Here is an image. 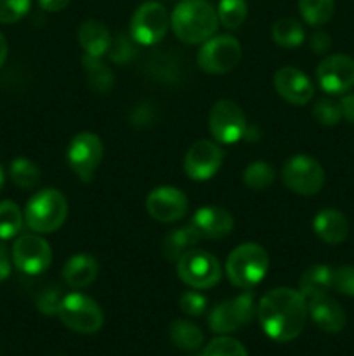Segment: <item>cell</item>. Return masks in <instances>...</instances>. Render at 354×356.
<instances>
[{
    "label": "cell",
    "mask_w": 354,
    "mask_h": 356,
    "mask_svg": "<svg viewBox=\"0 0 354 356\" xmlns=\"http://www.w3.org/2000/svg\"><path fill=\"white\" fill-rule=\"evenodd\" d=\"M58 316L69 330L78 334H96L104 323V313L99 305L80 292L62 296Z\"/></svg>",
    "instance_id": "5b68a950"
},
{
    "label": "cell",
    "mask_w": 354,
    "mask_h": 356,
    "mask_svg": "<svg viewBox=\"0 0 354 356\" xmlns=\"http://www.w3.org/2000/svg\"><path fill=\"white\" fill-rule=\"evenodd\" d=\"M10 259H12V257L9 256V250H7L3 245H0V282H3L9 278Z\"/></svg>",
    "instance_id": "7bdbcfd3"
},
{
    "label": "cell",
    "mask_w": 354,
    "mask_h": 356,
    "mask_svg": "<svg viewBox=\"0 0 354 356\" xmlns=\"http://www.w3.org/2000/svg\"><path fill=\"white\" fill-rule=\"evenodd\" d=\"M68 218V200L56 188L37 191L24 209V222L38 235L52 233L61 228Z\"/></svg>",
    "instance_id": "3957f363"
},
{
    "label": "cell",
    "mask_w": 354,
    "mask_h": 356,
    "mask_svg": "<svg viewBox=\"0 0 354 356\" xmlns=\"http://www.w3.org/2000/svg\"><path fill=\"white\" fill-rule=\"evenodd\" d=\"M97 261L89 254H76V256L69 257L66 261L65 268H62V278L66 284L73 289H83L89 287L94 280L97 278Z\"/></svg>",
    "instance_id": "7402d4cb"
},
{
    "label": "cell",
    "mask_w": 354,
    "mask_h": 356,
    "mask_svg": "<svg viewBox=\"0 0 354 356\" xmlns=\"http://www.w3.org/2000/svg\"><path fill=\"white\" fill-rule=\"evenodd\" d=\"M71 0H38V6L47 13H59V10L66 9Z\"/></svg>",
    "instance_id": "ee69618b"
},
{
    "label": "cell",
    "mask_w": 354,
    "mask_h": 356,
    "mask_svg": "<svg viewBox=\"0 0 354 356\" xmlns=\"http://www.w3.org/2000/svg\"><path fill=\"white\" fill-rule=\"evenodd\" d=\"M222 149L215 143L200 139L193 143L184 156V170L193 181H208L222 165Z\"/></svg>",
    "instance_id": "2e32d148"
},
{
    "label": "cell",
    "mask_w": 354,
    "mask_h": 356,
    "mask_svg": "<svg viewBox=\"0 0 354 356\" xmlns=\"http://www.w3.org/2000/svg\"><path fill=\"white\" fill-rule=\"evenodd\" d=\"M170 26L167 9L160 2H144L135 9L130 19V35L137 44L155 45L165 37Z\"/></svg>",
    "instance_id": "4fadbf2b"
},
{
    "label": "cell",
    "mask_w": 354,
    "mask_h": 356,
    "mask_svg": "<svg viewBox=\"0 0 354 356\" xmlns=\"http://www.w3.org/2000/svg\"><path fill=\"white\" fill-rule=\"evenodd\" d=\"M307 301L298 291L278 287L266 292L257 306V316L264 334L276 343L297 339L307 320Z\"/></svg>",
    "instance_id": "6da1fadb"
},
{
    "label": "cell",
    "mask_w": 354,
    "mask_h": 356,
    "mask_svg": "<svg viewBox=\"0 0 354 356\" xmlns=\"http://www.w3.org/2000/svg\"><path fill=\"white\" fill-rule=\"evenodd\" d=\"M330 289H333V270L325 264L311 266L298 280V292L304 296L305 301L328 294Z\"/></svg>",
    "instance_id": "603a6c76"
},
{
    "label": "cell",
    "mask_w": 354,
    "mask_h": 356,
    "mask_svg": "<svg viewBox=\"0 0 354 356\" xmlns=\"http://www.w3.org/2000/svg\"><path fill=\"white\" fill-rule=\"evenodd\" d=\"M312 117L326 127H333L342 118V111H340V104L335 103L333 99H319L312 108Z\"/></svg>",
    "instance_id": "e575fe53"
},
{
    "label": "cell",
    "mask_w": 354,
    "mask_h": 356,
    "mask_svg": "<svg viewBox=\"0 0 354 356\" xmlns=\"http://www.w3.org/2000/svg\"><path fill=\"white\" fill-rule=\"evenodd\" d=\"M62 294L58 287H47L42 291L37 298V308L42 315L52 316L58 315L59 306H61Z\"/></svg>",
    "instance_id": "8d00e7d4"
},
{
    "label": "cell",
    "mask_w": 354,
    "mask_h": 356,
    "mask_svg": "<svg viewBox=\"0 0 354 356\" xmlns=\"http://www.w3.org/2000/svg\"><path fill=\"white\" fill-rule=\"evenodd\" d=\"M281 177L288 190L302 197L319 193L325 184V170L318 160L307 155H295L288 159L283 165Z\"/></svg>",
    "instance_id": "30bf717a"
},
{
    "label": "cell",
    "mask_w": 354,
    "mask_h": 356,
    "mask_svg": "<svg viewBox=\"0 0 354 356\" xmlns=\"http://www.w3.org/2000/svg\"><path fill=\"white\" fill-rule=\"evenodd\" d=\"M307 312L312 322L328 334H337L346 327V312L328 294L318 296L307 301Z\"/></svg>",
    "instance_id": "d6986e66"
},
{
    "label": "cell",
    "mask_w": 354,
    "mask_h": 356,
    "mask_svg": "<svg viewBox=\"0 0 354 356\" xmlns=\"http://www.w3.org/2000/svg\"><path fill=\"white\" fill-rule=\"evenodd\" d=\"M201 356H248V353L235 337L219 336L207 344Z\"/></svg>",
    "instance_id": "836d02e7"
},
{
    "label": "cell",
    "mask_w": 354,
    "mask_h": 356,
    "mask_svg": "<svg viewBox=\"0 0 354 356\" xmlns=\"http://www.w3.org/2000/svg\"><path fill=\"white\" fill-rule=\"evenodd\" d=\"M340 111H342V117L346 118L349 124H354V92L347 94L340 99Z\"/></svg>",
    "instance_id": "b9f144b4"
},
{
    "label": "cell",
    "mask_w": 354,
    "mask_h": 356,
    "mask_svg": "<svg viewBox=\"0 0 354 356\" xmlns=\"http://www.w3.org/2000/svg\"><path fill=\"white\" fill-rule=\"evenodd\" d=\"M333 289L339 294L354 298V266H340L333 270Z\"/></svg>",
    "instance_id": "f35d334b"
},
{
    "label": "cell",
    "mask_w": 354,
    "mask_h": 356,
    "mask_svg": "<svg viewBox=\"0 0 354 356\" xmlns=\"http://www.w3.org/2000/svg\"><path fill=\"white\" fill-rule=\"evenodd\" d=\"M274 89L287 103L302 106L307 104L314 96V86L301 70L294 66H283L274 73Z\"/></svg>",
    "instance_id": "e0dca14e"
},
{
    "label": "cell",
    "mask_w": 354,
    "mask_h": 356,
    "mask_svg": "<svg viewBox=\"0 0 354 356\" xmlns=\"http://www.w3.org/2000/svg\"><path fill=\"white\" fill-rule=\"evenodd\" d=\"M312 229L325 243L339 245L349 235V222L346 216L337 209H323L314 216Z\"/></svg>",
    "instance_id": "ffe728a7"
},
{
    "label": "cell",
    "mask_w": 354,
    "mask_h": 356,
    "mask_svg": "<svg viewBox=\"0 0 354 356\" xmlns=\"http://www.w3.org/2000/svg\"><path fill=\"white\" fill-rule=\"evenodd\" d=\"M177 275L191 289L207 291L215 287L222 277L217 257L207 250L191 249L177 261Z\"/></svg>",
    "instance_id": "52a82bcc"
},
{
    "label": "cell",
    "mask_w": 354,
    "mask_h": 356,
    "mask_svg": "<svg viewBox=\"0 0 354 356\" xmlns=\"http://www.w3.org/2000/svg\"><path fill=\"white\" fill-rule=\"evenodd\" d=\"M83 68L87 72V80H89V87L97 94H108L113 89L115 76L111 68H108L103 63V59L97 56L85 54L82 58Z\"/></svg>",
    "instance_id": "d4e9b609"
},
{
    "label": "cell",
    "mask_w": 354,
    "mask_h": 356,
    "mask_svg": "<svg viewBox=\"0 0 354 356\" xmlns=\"http://www.w3.org/2000/svg\"><path fill=\"white\" fill-rule=\"evenodd\" d=\"M7 52H9V45H7L6 37H3V35L0 33V68H2L3 63H6Z\"/></svg>",
    "instance_id": "f6af8a7d"
},
{
    "label": "cell",
    "mask_w": 354,
    "mask_h": 356,
    "mask_svg": "<svg viewBox=\"0 0 354 356\" xmlns=\"http://www.w3.org/2000/svg\"><path fill=\"white\" fill-rule=\"evenodd\" d=\"M253 315H255L253 294L245 292L215 306L208 316V327L217 336H229L242 327L248 325Z\"/></svg>",
    "instance_id": "ba28073f"
},
{
    "label": "cell",
    "mask_w": 354,
    "mask_h": 356,
    "mask_svg": "<svg viewBox=\"0 0 354 356\" xmlns=\"http://www.w3.org/2000/svg\"><path fill=\"white\" fill-rule=\"evenodd\" d=\"M271 37L281 47H297L304 42L305 31L301 21L294 17H281L271 28Z\"/></svg>",
    "instance_id": "4316f807"
},
{
    "label": "cell",
    "mask_w": 354,
    "mask_h": 356,
    "mask_svg": "<svg viewBox=\"0 0 354 356\" xmlns=\"http://www.w3.org/2000/svg\"><path fill=\"white\" fill-rule=\"evenodd\" d=\"M10 257L21 273L40 275L51 266L52 249L38 233H24L14 242Z\"/></svg>",
    "instance_id": "7c38bea8"
},
{
    "label": "cell",
    "mask_w": 354,
    "mask_h": 356,
    "mask_svg": "<svg viewBox=\"0 0 354 356\" xmlns=\"http://www.w3.org/2000/svg\"><path fill=\"white\" fill-rule=\"evenodd\" d=\"M3 183H6V176H3V169H2V165H0V191H2Z\"/></svg>",
    "instance_id": "bcb514c9"
},
{
    "label": "cell",
    "mask_w": 354,
    "mask_h": 356,
    "mask_svg": "<svg viewBox=\"0 0 354 356\" xmlns=\"http://www.w3.org/2000/svg\"><path fill=\"white\" fill-rule=\"evenodd\" d=\"M269 270V257L259 243L246 242L236 247L226 261V275L238 289H253Z\"/></svg>",
    "instance_id": "277c9868"
},
{
    "label": "cell",
    "mask_w": 354,
    "mask_h": 356,
    "mask_svg": "<svg viewBox=\"0 0 354 356\" xmlns=\"http://www.w3.org/2000/svg\"><path fill=\"white\" fill-rule=\"evenodd\" d=\"M274 177H276V170L264 160H255L243 170V183L253 191L267 190L274 183Z\"/></svg>",
    "instance_id": "f1b7e54d"
},
{
    "label": "cell",
    "mask_w": 354,
    "mask_h": 356,
    "mask_svg": "<svg viewBox=\"0 0 354 356\" xmlns=\"http://www.w3.org/2000/svg\"><path fill=\"white\" fill-rule=\"evenodd\" d=\"M111 33L104 23L97 19H87L78 28V44L85 51V54L103 58L108 54L111 45Z\"/></svg>",
    "instance_id": "44dd1931"
},
{
    "label": "cell",
    "mask_w": 354,
    "mask_h": 356,
    "mask_svg": "<svg viewBox=\"0 0 354 356\" xmlns=\"http://www.w3.org/2000/svg\"><path fill=\"white\" fill-rule=\"evenodd\" d=\"M169 337L174 346L183 351H196L203 344V332L187 320H174L170 323Z\"/></svg>",
    "instance_id": "484cf974"
},
{
    "label": "cell",
    "mask_w": 354,
    "mask_h": 356,
    "mask_svg": "<svg viewBox=\"0 0 354 356\" xmlns=\"http://www.w3.org/2000/svg\"><path fill=\"white\" fill-rule=\"evenodd\" d=\"M130 120L137 127H148L155 122V110L149 104H141V106L134 108Z\"/></svg>",
    "instance_id": "ab89813d"
},
{
    "label": "cell",
    "mask_w": 354,
    "mask_h": 356,
    "mask_svg": "<svg viewBox=\"0 0 354 356\" xmlns=\"http://www.w3.org/2000/svg\"><path fill=\"white\" fill-rule=\"evenodd\" d=\"M191 226L196 229L201 238L217 240L224 238L231 233L235 221L226 209L219 207V205H207L194 212Z\"/></svg>",
    "instance_id": "ac0fdd59"
},
{
    "label": "cell",
    "mask_w": 354,
    "mask_h": 356,
    "mask_svg": "<svg viewBox=\"0 0 354 356\" xmlns=\"http://www.w3.org/2000/svg\"><path fill=\"white\" fill-rule=\"evenodd\" d=\"M309 45H311L314 54H325L332 47V38H330L326 31H316V33H312Z\"/></svg>",
    "instance_id": "60d3db41"
},
{
    "label": "cell",
    "mask_w": 354,
    "mask_h": 356,
    "mask_svg": "<svg viewBox=\"0 0 354 356\" xmlns=\"http://www.w3.org/2000/svg\"><path fill=\"white\" fill-rule=\"evenodd\" d=\"M31 7V0H0V24H12L23 19Z\"/></svg>",
    "instance_id": "d590c367"
},
{
    "label": "cell",
    "mask_w": 354,
    "mask_h": 356,
    "mask_svg": "<svg viewBox=\"0 0 354 356\" xmlns=\"http://www.w3.org/2000/svg\"><path fill=\"white\" fill-rule=\"evenodd\" d=\"M208 127L215 141L222 145H233L245 138L248 125L239 104L231 99H221L212 106L208 115Z\"/></svg>",
    "instance_id": "8fae6325"
},
{
    "label": "cell",
    "mask_w": 354,
    "mask_h": 356,
    "mask_svg": "<svg viewBox=\"0 0 354 356\" xmlns=\"http://www.w3.org/2000/svg\"><path fill=\"white\" fill-rule=\"evenodd\" d=\"M316 79L326 94H346L354 87V59L346 54H332L316 68Z\"/></svg>",
    "instance_id": "5bb4252c"
},
{
    "label": "cell",
    "mask_w": 354,
    "mask_h": 356,
    "mask_svg": "<svg viewBox=\"0 0 354 356\" xmlns=\"http://www.w3.org/2000/svg\"><path fill=\"white\" fill-rule=\"evenodd\" d=\"M10 179L16 186L23 188V190H33L37 184L40 183V169L35 162L24 156H17L12 160L9 167Z\"/></svg>",
    "instance_id": "83f0119b"
},
{
    "label": "cell",
    "mask_w": 354,
    "mask_h": 356,
    "mask_svg": "<svg viewBox=\"0 0 354 356\" xmlns=\"http://www.w3.org/2000/svg\"><path fill=\"white\" fill-rule=\"evenodd\" d=\"M200 240L201 236L198 235L196 229L191 225H187L184 226V228L174 229V232H170L169 235L163 238L162 252L167 261L177 263V261H179L184 254L189 252Z\"/></svg>",
    "instance_id": "cb8c5ba5"
},
{
    "label": "cell",
    "mask_w": 354,
    "mask_h": 356,
    "mask_svg": "<svg viewBox=\"0 0 354 356\" xmlns=\"http://www.w3.org/2000/svg\"><path fill=\"white\" fill-rule=\"evenodd\" d=\"M104 156V145L99 136L92 132H80L69 141L66 159L69 169L83 183H89L99 169Z\"/></svg>",
    "instance_id": "9c48e42d"
},
{
    "label": "cell",
    "mask_w": 354,
    "mask_h": 356,
    "mask_svg": "<svg viewBox=\"0 0 354 356\" xmlns=\"http://www.w3.org/2000/svg\"><path fill=\"white\" fill-rule=\"evenodd\" d=\"M24 216L16 202H0V240H10L17 236L23 228Z\"/></svg>",
    "instance_id": "4dcf8cb0"
},
{
    "label": "cell",
    "mask_w": 354,
    "mask_h": 356,
    "mask_svg": "<svg viewBox=\"0 0 354 356\" xmlns=\"http://www.w3.org/2000/svg\"><path fill=\"white\" fill-rule=\"evenodd\" d=\"M298 10L311 26H321L332 19L335 13V0H298Z\"/></svg>",
    "instance_id": "f546056e"
},
{
    "label": "cell",
    "mask_w": 354,
    "mask_h": 356,
    "mask_svg": "<svg viewBox=\"0 0 354 356\" xmlns=\"http://www.w3.org/2000/svg\"><path fill=\"white\" fill-rule=\"evenodd\" d=\"M246 7L245 0H221L217 7V16L222 26L235 30V28L242 26L243 21L246 19Z\"/></svg>",
    "instance_id": "1f68e13d"
},
{
    "label": "cell",
    "mask_w": 354,
    "mask_h": 356,
    "mask_svg": "<svg viewBox=\"0 0 354 356\" xmlns=\"http://www.w3.org/2000/svg\"><path fill=\"white\" fill-rule=\"evenodd\" d=\"M170 26L184 44H203L217 30V9L207 0H180L172 10Z\"/></svg>",
    "instance_id": "7a4b0ae2"
},
{
    "label": "cell",
    "mask_w": 354,
    "mask_h": 356,
    "mask_svg": "<svg viewBox=\"0 0 354 356\" xmlns=\"http://www.w3.org/2000/svg\"><path fill=\"white\" fill-rule=\"evenodd\" d=\"M189 209L183 190L174 186H158L146 198V211L158 222H176L184 219Z\"/></svg>",
    "instance_id": "9a60e30c"
},
{
    "label": "cell",
    "mask_w": 354,
    "mask_h": 356,
    "mask_svg": "<svg viewBox=\"0 0 354 356\" xmlns=\"http://www.w3.org/2000/svg\"><path fill=\"white\" fill-rule=\"evenodd\" d=\"M135 44L137 42L132 38L130 33H118L115 40H111L110 49H108L110 59L117 63V65H128L135 58V54H137Z\"/></svg>",
    "instance_id": "d6a6232c"
},
{
    "label": "cell",
    "mask_w": 354,
    "mask_h": 356,
    "mask_svg": "<svg viewBox=\"0 0 354 356\" xmlns=\"http://www.w3.org/2000/svg\"><path fill=\"white\" fill-rule=\"evenodd\" d=\"M179 308L187 316H201L207 309V298L196 291H187L180 296Z\"/></svg>",
    "instance_id": "74e56055"
},
{
    "label": "cell",
    "mask_w": 354,
    "mask_h": 356,
    "mask_svg": "<svg viewBox=\"0 0 354 356\" xmlns=\"http://www.w3.org/2000/svg\"><path fill=\"white\" fill-rule=\"evenodd\" d=\"M242 61V45L231 35H215L205 40L198 51L196 63L200 70L210 75H224Z\"/></svg>",
    "instance_id": "8992f818"
}]
</instances>
